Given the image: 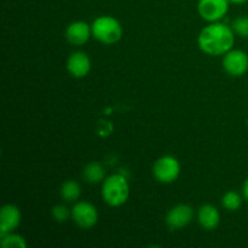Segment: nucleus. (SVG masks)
<instances>
[{"instance_id": "4", "label": "nucleus", "mask_w": 248, "mask_h": 248, "mask_svg": "<svg viewBox=\"0 0 248 248\" xmlns=\"http://www.w3.org/2000/svg\"><path fill=\"white\" fill-rule=\"evenodd\" d=\"M154 176L160 183L169 184L176 181L181 172V165L173 156H162L153 167Z\"/></svg>"}, {"instance_id": "17", "label": "nucleus", "mask_w": 248, "mask_h": 248, "mask_svg": "<svg viewBox=\"0 0 248 248\" xmlns=\"http://www.w3.org/2000/svg\"><path fill=\"white\" fill-rule=\"evenodd\" d=\"M232 28L237 35L244 36V38H248V17L247 16H241L237 17L236 19H234L232 24Z\"/></svg>"}, {"instance_id": "13", "label": "nucleus", "mask_w": 248, "mask_h": 248, "mask_svg": "<svg viewBox=\"0 0 248 248\" xmlns=\"http://www.w3.org/2000/svg\"><path fill=\"white\" fill-rule=\"evenodd\" d=\"M104 177H106V171H104V167L102 166L99 162H90L89 165H86L84 169V178L86 179L89 183L91 184H97L99 182L104 181Z\"/></svg>"}, {"instance_id": "12", "label": "nucleus", "mask_w": 248, "mask_h": 248, "mask_svg": "<svg viewBox=\"0 0 248 248\" xmlns=\"http://www.w3.org/2000/svg\"><path fill=\"white\" fill-rule=\"evenodd\" d=\"M199 223L206 230H213L218 227L220 222L219 211L212 205H205L199 210Z\"/></svg>"}, {"instance_id": "2", "label": "nucleus", "mask_w": 248, "mask_h": 248, "mask_svg": "<svg viewBox=\"0 0 248 248\" xmlns=\"http://www.w3.org/2000/svg\"><path fill=\"white\" fill-rule=\"evenodd\" d=\"M130 186L127 181L121 174H111L107 177L102 186V195L108 205L118 207L127 201Z\"/></svg>"}, {"instance_id": "7", "label": "nucleus", "mask_w": 248, "mask_h": 248, "mask_svg": "<svg viewBox=\"0 0 248 248\" xmlns=\"http://www.w3.org/2000/svg\"><path fill=\"white\" fill-rule=\"evenodd\" d=\"M72 217L73 220L80 228L90 229L98 220V213H97L96 207L92 203L81 201V202H78L77 205H74L72 210Z\"/></svg>"}, {"instance_id": "20", "label": "nucleus", "mask_w": 248, "mask_h": 248, "mask_svg": "<svg viewBox=\"0 0 248 248\" xmlns=\"http://www.w3.org/2000/svg\"><path fill=\"white\" fill-rule=\"evenodd\" d=\"M248 0H230V2H234V4H244Z\"/></svg>"}, {"instance_id": "19", "label": "nucleus", "mask_w": 248, "mask_h": 248, "mask_svg": "<svg viewBox=\"0 0 248 248\" xmlns=\"http://www.w3.org/2000/svg\"><path fill=\"white\" fill-rule=\"evenodd\" d=\"M244 196H245V199L248 201V178L245 181V183H244Z\"/></svg>"}, {"instance_id": "10", "label": "nucleus", "mask_w": 248, "mask_h": 248, "mask_svg": "<svg viewBox=\"0 0 248 248\" xmlns=\"http://www.w3.org/2000/svg\"><path fill=\"white\" fill-rule=\"evenodd\" d=\"M67 68L74 78H84L89 74L91 69V61L89 56L84 52H74L68 58Z\"/></svg>"}, {"instance_id": "1", "label": "nucleus", "mask_w": 248, "mask_h": 248, "mask_svg": "<svg viewBox=\"0 0 248 248\" xmlns=\"http://www.w3.org/2000/svg\"><path fill=\"white\" fill-rule=\"evenodd\" d=\"M235 31L229 26L213 22L200 31L198 43L201 50L211 56L225 55L232 50Z\"/></svg>"}, {"instance_id": "6", "label": "nucleus", "mask_w": 248, "mask_h": 248, "mask_svg": "<svg viewBox=\"0 0 248 248\" xmlns=\"http://www.w3.org/2000/svg\"><path fill=\"white\" fill-rule=\"evenodd\" d=\"M223 67L232 77H241L248 70V55L241 50H230L223 58Z\"/></svg>"}, {"instance_id": "14", "label": "nucleus", "mask_w": 248, "mask_h": 248, "mask_svg": "<svg viewBox=\"0 0 248 248\" xmlns=\"http://www.w3.org/2000/svg\"><path fill=\"white\" fill-rule=\"evenodd\" d=\"M80 194H81V189L75 181H67L63 183L62 189H61V195H62L63 200L72 202V201L79 199Z\"/></svg>"}, {"instance_id": "15", "label": "nucleus", "mask_w": 248, "mask_h": 248, "mask_svg": "<svg viewBox=\"0 0 248 248\" xmlns=\"http://www.w3.org/2000/svg\"><path fill=\"white\" fill-rule=\"evenodd\" d=\"M222 205L227 208L228 211H236L241 207L242 199L240 194L236 191H228L222 199Z\"/></svg>"}, {"instance_id": "18", "label": "nucleus", "mask_w": 248, "mask_h": 248, "mask_svg": "<svg viewBox=\"0 0 248 248\" xmlns=\"http://www.w3.org/2000/svg\"><path fill=\"white\" fill-rule=\"evenodd\" d=\"M52 217L56 222H65L69 217V211L64 205H57L52 208Z\"/></svg>"}, {"instance_id": "5", "label": "nucleus", "mask_w": 248, "mask_h": 248, "mask_svg": "<svg viewBox=\"0 0 248 248\" xmlns=\"http://www.w3.org/2000/svg\"><path fill=\"white\" fill-rule=\"evenodd\" d=\"M230 0H199L198 11L205 21L217 22L227 15Z\"/></svg>"}, {"instance_id": "16", "label": "nucleus", "mask_w": 248, "mask_h": 248, "mask_svg": "<svg viewBox=\"0 0 248 248\" xmlns=\"http://www.w3.org/2000/svg\"><path fill=\"white\" fill-rule=\"evenodd\" d=\"M1 246L5 248H26L27 244L22 236L9 232L1 235Z\"/></svg>"}, {"instance_id": "3", "label": "nucleus", "mask_w": 248, "mask_h": 248, "mask_svg": "<svg viewBox=\"0 0 248 248\" xmlns=\"http://www.w3.org/2000/svg\"><path fill=\"white\" fill-rule=\"evenodd\" d=\"M91 29L92 35L107 45L118 43L123 35L120 22L111 16H101L96 18L92 23Z\"/></svg>"}, {"instance_id": "11", "label": "nucleus", "mask_w": 248, "mask_h": 248, "mask_svg": "<svg viewBox=\"0 0 248 248\" xmlns=\"http://www.w3.org/2000/svg\"><path fill=\"white\" fill-rule=\"evenodd\" d=\"M91 33L92 29L90 28L86 22L77 21L68 26L67 31H65V36L73 45H84L90 39Z\"/></svg>"}, {"instance_id": "8", "label": "nucleus", "mask_w": 248, "mask_h": 248, "mask_svg": "<svg viewBox=\"0 0 248 248\" xmlns=\"http://www.w3.org/2000/svg\"><path fill=\"white\" fill-rule=\"evenodd\" d=\"M193 208L188 205H178L171 208L166 216V223L170 229L178 230L186 227L193 219Z\"/></svg>"}, {"instance_id": "9", "label": "nucleus", "mask_w": 248, "mask_h": 248, "mask_svg": "<svg viewBox=\"0 0 248 248\" xmlns=\"http://www.w3.org/2000/svg\"><path fill=\"white\" fill-rule=\"evenodd\" d=\"M21 222V212L15 205H5L0 213V235H5L16 229Z\"/></svg>"}]
</instances>
